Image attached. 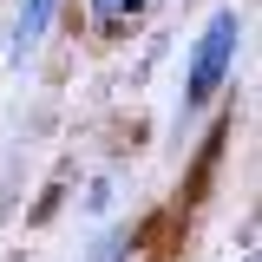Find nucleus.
Segmentation results:
<instances>
[{
    "label": "nucleus",
    "mask_w": 262,
    "mask_h": 262,
    "mask_svg": "<svg viewBox=\"0 0 262 262\" xmlns=\"http://www.w3.org/2000/svg\"><path fill=\"white\" fill-rule=\"evenodd\" d=\"M236 39H243V20H236V7L210 13V27H203V39H196V53H190V72H184V112H203L210 98L223 92L229 59H236Z\"/></svg>",
    "instance_id": "f257e3e1"
},
{
    "label": "nucleus",
    "mask_w": 262,
    "mask_h": 262,
    "mask_svg": "<svg viewBox=\"0 0 262 262\" xmlns=\"http://www.w3.org/2000/svg\"><path fill=\"white\" fill-rule=\"evenodd\" d=\"M144 13V0H92V27H125Z\"/></svg>",
    "instance_id": "7ed1b4c3"
},
{
    "label": "nucleus",
    "mask_w": 262,
    "mask_h": 262,
    "mask_svg": "<svg viewBox=\"0 0 262 262\" xmlns=\"http://www.w3.org/2000/svg\"><path fill=\"white\" fill-rule=\"evenodd\" d=\"M53 13H59V0H27V7H20V20H13V46H7V53H13V66H20V59L33 53V46L46 39Z\"/></svg>",
    "instance_id": "f03ea898"
},
{
    "label": "nucleus",
    "mask_w": 262,
    "mask_h": 262,
    "mask_svg": "<svg viewBox=\"0 0 262 262\" xmlns=\"http://www.w3.org/2000/svg\"><path fill=\"white\" fill-rule=\"evenodd\" d=\"M144 7H151V0H144Z\"/></svg>",
    "instance_id": "39448f33"
},
{
    "label": "nucleus",
    "mask_w": 262,
    "mask_h": 262,
    "mask_svg": "<svg viewBox=\"0 0 262 262\" xmlns=\"http://www.w3.org/2000/svg\"><path fill=\"white\" fill-rule=\"evenodd\" d=\"M249 262H256V256H249Z\"/></svg>",
    "instance_id": "423d86ee"
},
{
    "label": "nucleus",
    "mask_w": 262,
    "mask_h": 262,
    "mask_svg": "<svg viewBox=\"0 0 262 262\" xmlns=\"http://www.w3.org/2000/svg\"><path fill=\"white\" fill-rule=\"evenodd\" d=\"M125 256H131V229H112V236L92 249V262H125Z\"/></svg>",
    "instance_id": "20e7f679"
}]
</instances>
